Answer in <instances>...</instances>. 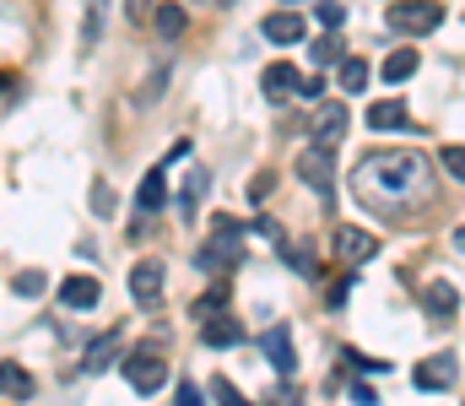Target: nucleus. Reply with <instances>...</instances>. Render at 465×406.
Masks as SVG:
<instances>
[{
  "label": "nucleus",
  "mask_w": 465,
  "mask_h": 406,
  "mask_svg": "<svg viewBox=\"0 0 465 406\" xmlns=\"http://www.w3.org/2000/svg\"><path fill=\"white\" fill-rule=\"evenodd\" d=\"M428 190H433V179H428V163L417 152H368L357 163V195L384 206V212L417 206Z\"/></svg>",
  "instance_id": "1"
},
{
  "label": "nucleus",
  "mask_w": 465,
  "mask_h": 406,
  "mask_svg": "<svg viewBox=\"0 0 465 406\" xmlns=\"http://www.w3.org/2000/svg\"><path fill=\"white\" fill-rule=\"evenodd\" d=\"M238 223L232 217H217V233H212V244L195 255V266L201 271H212V276H232L238 271V261H243V244H238Z\"/></svg>",
  "instance_id": "2"
},
{
  "label": "nucleus",
  "mask_w": 465,
  "mask_h": 406,
  "mask_svg": "<svg viewBox=\"0 0 465 406\" xmlns=\"http://www.w3.org/2000/svg\"><path fill=\"white\" fill-rule=\"evenodd\" d=\"M444 22V0H395L390 5V27L406 33V38H422Z\"/></svg>",
  "instance_id": "3"
},
{
  "label": "nucleus",
  "mask_w": 465,
  "mask_h": 406,
  "mask_svg": "<svg viewBox=\"0 0 465 406\" xmlns=\"http://www.w3.org/2000/svg\"><path fill=\"white\" fill-rule=\"evenodd\" d=\"M124 380H130V391L152 396V391H163V385H168V358H163V352H152V347H135V352L124 358Z\"/></svg>",
  "instance_id": "4"
},
{
  "label": "nucleus",
  "mask_w": 465,
  "mask_h": 406,
  "mask_svg": "<svg viewBox=\"0 0 465 406\" xmlns=\"http://www.w3.org/2000/svg\"><path fill=\"white\" fill-rule=\"evenodd\" d=\"M411 380H417V391H428V396H444V391L455 385V358H450V352H439V358H422Z\"/></svg>",
  "instance_id": "5"
},
{
  "label": "nucleus",
  "mask_w": 465,
  "mask_h": 406,
  "mask_svg": "<svg viewBox=\"0 0 465 406\" xmlns=\"http://www.w3.org/2000/svg\"><path fill=\"white\" fill-rule=\"evenodd\" d=\"M163 276H168L163 261H135V266H130V298L152 309V303L163 298Z\"/></svg>",
  "instance_id": "6"
},
{
  "label": "nucleus",
  "mask_w": 465,
  "mask_h": 406,
  "mask_svg": "<svg viewBox=\"0 0 465 406\" xmlns=\"http://www.w3.org/2000/svg\"><path fill=\"white\" fill-rule=\"evenodd\" d=\"M60 303L76 309V314H82V309H98V303H104V282H98V276H65V282H60Z\"/></svg>",
  "instance_id": "7"
},
{
  "label": "nucleus",
  "mask_w": 465,
  "mask_h": 406,
  "mask_svg": "<svg viewBox=\"0 0 465 406\" xmlns=\"http://www.w3.org/2000/svg\"><path fill=\"white\" fill-rule=\"evenodd\" d=\"M411 125V114H406V104L401 98H379V104H368V131L379 135H395Z\"/></svg>",
  "instance_id": "8"
},
{
  "label": "nucleus",
  "mask_w": 465,
  "mask_h": 406,
  "mask_svg": "<svg viewBox=\"0 0 465 406\" xmlns=\"http://www.w3.org/2000/svg\"><path fill=\"white\" fill-rule=\"evenodd\" d=\"M298 173H303V184H309V190H320V195H331V179H336V168H331V152H320V146H309V152L298 157Z\"/></svg>",
  "instance_id": "9"
},
{
  "label": "nucleus",
  "mask_w": 465,
  "mask_h": 406,
  "mask_svg": "<svg viewBox=\"0 0 465 406\" xmlns=\"http://www.w3.org/2000/svg\"><path fill=\"white\" fill-rule=\"evenodd\" d=\"M260 347H265V358H271L276 374H292V369H298V352H292V331H287V325H271Z\"/></svg>",
  "instance_id": "10"
},
{
  "label": "nucleus",
  "mask_w": 465,
  "mask_h": 406,
  "mask_svg": "<svg viewBox=\"0 0 465 406\" xmlns=\"http://www.w3.org/2000/svg\"><path fill=\"white\" fill-rule=\"evenodd\" d=\"M347 135V104H320V131H314V146L320 152H336Z\"/></svg>",
  "instance_id": "11"
},
{
  "label": "nucleus",
  "mask_w": 465,
  "mask_h": 406,
  "mask_svg": "<svg viewBox=\"0 0 465 406\" xmlns=\"http://www.w3.org/2000/svg\"><path fill=\"white\" fill-rule=\"evenodd\" d=\"M336 255L357 266V261H373L379 255V239L373 233H362V228H336Z\"/></svg>",
  "instance_id": "12"
},
{
  "label": "nucleus",
  "mask_w": 465,
  "mask_h": 406,
  "mask_svg": "<svg viewBox=\"0 0 465 406\" xmlns=\"http://www.w3.org/2000/svg\"><path fill=\"white\" fill-rule=\"evenodd\" d=\"M201 342H206V347H238V342H243V325H238L228 309H223V314L201 320Z\"/></svg>",
  "instance_id": "13"
},
{
  "label": "nucleus",
  "mask_w": 465,
  "mask_h": 406,
  "mask_svg": "<svg viewBox=\"0 0 465 406\" xmlns=\"http://www.w3.org/2000/svg\"><path fill=\"white\" fill-rule=\"evenodd\" d=\"M260 33H265L271 44H298V38H303V16H298V11H271V16L260 22Z\"/></svg>",
  "instance_id": "14"
},
{
  "label": "nucleus",
  "mask_w": 465,
  "mask_h": 406,
  "mask_svg": "<svg viewBox=\"0 0 465 406\" xmlns=\"http://www.w3.org/2000/svg\"><path fill=\"white\" fill-rule=\"evenodd\" d=\"M135 206H141V217H152V212H163V206H168V173H163V168H152V173L141 179Z\"/></svg>",
  "instance_id": "15"
},
{
  "label": "nucleus",
  "mask_w": 465,
  "mask_h": 406,
  "mask_svg": "<svg viewBox=\"0 0 465 406\" xmlns=\"http://www.w3.org/2000/svg\"><path fill=\"white\" fill-rule=\"evenodd\" d=\"M298 65H287V60H276V65H265V98H292L298 93Z\"/></svg>",
  "instance_id": "16"
},
{
  "label": "nucleus",
  "mask_w": 465,
  "mask_h": 406,
  "mask_svg": "<svg viewBox=\"0 0 465 406\" xmlns=\"http://www.w3.org/2000/svg\"><path fill=\"white\" fill-rule=\"evenodd\" d=\"M0 396L5 401H33V374L16 363H0Z\"/></svg>",
  "instance_id": "17"
},
{
  "label": "nucleus",
  "mask_w": 465,
  "mask_h": 406,
  "mask_svg": "<svg viewBox=\"0 0 465 406\" xmlns=\"http://www.w3.org/2000/svg\"><path fill=\"white\" fill-rule=\"evenodd\" d=\"M152 22H157V33H163V38H184V27H190V16H184V5H179V0H163V5L152 11Z\"/></svg>",
  "instance_id": "18"
},
{
  "label": "nucleus",
  "mask_w": 465,
  "mask_h": 406,
  "mask_svg": "<svg viewBox=\"0 0 465 406\" xmlns=\"http://www.w3.org/2000/svg\"><path fill=\"white\" fill-rule=\"evenodd\" d=\"M455 309H460V292H455L450 282H433V287H428V314H433V320H455Z\"/></svg>",
  "instance_id": "19"
},
{
  "label": "nucleus",
  "mask_w": 465,
  "mask_h": 406,
  "mask_svg": "<svg viewBox=\"0 0 465 406\" xmlns=\"http://www.w3.org/2000/svg\"><path fill=\"white\" fill-rule=\"evenodd\" d=\"M114 347H119V331H109L104 342H93V347H87V358H82V369H87V374H104V369L114 363Z\"/></svg>",
  "instance_id": "20"
},
{
  "label": "nucleus",
  "mask_w": 465,
  "mask_h": 406,
  "mask_svg": "<svg viewBox=\"0 0 465 406\" xmlns=\"http://www.w3.org/2000/svg\"><path fill=\"white\" fill-rule=\"evenodd\" d=\"M411 71H417V49H395V54L384 60V82H395V87H401Z\"/></svg>",
  "instance_id": "21"
},
{
  "label": "nucleus",
  "mask_w": 465,
  "mask_h": 406,
  "mask_svg": "<svg viewBox=\"0 0 465 406\" xmlns=\"http://www.w3.org/2000/svg\"><path fill=\"white\" fill-rule=\"evenodd\" d=\"M362 87H368V65H362L357 54H341V93H351V98H357Z\"/></svg>",
  "instance_id": "22"
},
{
  "label": "nucleus",
  "mask_w": 465,
  "mask_h": 406,
  "mask_svg": "<svg viewBox=\"0 0 465 406\" xmlns=\"http://www.w3.org/2000/svg\"><path fill=\"white\" fill-rule=\"evenodd\" d=\"M347 54V44L336 38V33H325V38H314V65H336Z\"/></svg>",
  "instance_id": "23"
},
{
  "label": "nucleus",
  "mask_w": 465,
  "mask_h": 406,
  "mask_svg": "<svg viewBox=\"0 0 465 406\" xmlns=\"http://www.w3.org/2000/svg\"><path fill=\"white\" fill-rule=\"evenodd\" d=\"M201 195H206V173H190V184H184V195H179V212H184V217H190V212H195V201H201Z\"/></svg>",
  "instance_id": "24"
},
{
  "label": "nucleus",
  "mask_w": 465,
  "mask_h": 406,
  "mask_svg": "<svg viewBox=\"0 0 465 406\" xmlns=\"http://www.w3.org/2000/svg\"><path fill=\"white\" fill-rule=\"evenodd\" d=\"M223 309H228V287H212V292L195 303V314H201V320H212V314H223Z\"/></svg>",
  "instance_id": "25"
},
{
  "label": "nucleus",
  "mask_w": 465,
  "mask_h": 406,
  "mask_svg": "<svg viewBox=\"0 0 465 406\" xmlns=\"http://www.w3.org/2000/svg\"><path fill=\"white\" fill-rule=\"evenodd\" d=\"M212 396H217V406H254L238 385H228V380H217V385H212Z\"/></svg>",
  "instance_id": "26"
},
{
  "label": "nucleus",
  "mask_w": 465,
  "mask_h": 406,
  "mask_svg": "<svg viewBox=\"0 0 465 406\" xmlns=\"http://www.w3.org/2000/svg\"><path fill=\"white\" fill-rule=\"evenodd\" d=\"M11 287H16L22 298H38V292H44V271H16V282H11Z\"/></svg>",
  "instance_id": "27"
},
{
  "label": "nucleus",
  "mask_w": 465,
  "mask_h": 406,
  "mask_svg": "<svg viewBox=\"0 0 465 406\" xmlns=\"http://www.w3.org/2000/svg\"><path fill=\"white\" fill-rule=\"evenodd\" d=\"M314 11H320V22H325V27H341V22H347V5H341V0H320Z\"/></svg>",
  "instance_id": "28"
},
{
  "label": "nucleus",
  "mask_w": 465,
  "mask_h": 406,
  "mask_svg": "<svg viewBox=\"0 0 465 406\" xmlns=\"http://www.w3.org/2000/svg\"><path fill=\"white\" fill-rule=\"evenodd\" d=\"M298 98L320 104V98H325V76H320V71H314V76H298Z\"/></svg>",
  "instance_id": "29"
},
{
  "label": "nucleus",
  "mask_w": 465,
  "mask_h": 406,
  "mask_svg": "<svg viewBox=\"0 0 465 406\" xmlns=\"http://www.w3.org/2000/svg\"><path fill=\"white\" fill-rule=\"evenodd\" d=\"M347 298H351V282L341 276V282H331V292H325V309H347Z\"/></svg>",
  "instance_id": "30"
},
{
  "label": "nucleus",
  "mask_w": 465,
  "mask_h": 406,
  "mask_svg": "<svg viewBox=\"0 0 465 406\" xmlns=\"http://www.w3.org/2000/svg\"><path fill=\"white\" fill-rule=\"evenodd\" d=\"M444 168H450V179H465V152L460 146H444Z\"/></svg>",
  "instance_id": "31"
},
{
  "label": "nucleus",
  "mask_w": 465,
  "mask_h": 406,
  "mask_svg": "<svg viewBox=\"0 0 465 406\" xmlns=\"http://www.w3.org/2000/svg\"><path fill=\"white\" fill-rule=\"evenodd\" d=\"M104 33V5H87V44Z\"/></svg>",
  "instance_id": "32"
},
{
  "label": "nucleus",
  "mask_w": 465,
  "mask_h": 406,
  "mask_svg": "<svg viewBox=\"0 0 465 406\" xmlns=\"http://www.w3.org/2000/svg\"><path fill=\"white\" fill-rule=\"evenodd\" d=\"M254 233H260V239H271V244H282V228H276L271 217H254Z\"/></svg>",
  "instance_id": "33"
},
{
  "label": "nucleus",
  "mask_w": 465,
  "mask_h": 406,
  "mask_svg": "<svg viewBox=\"0 0 465 406\" xmlns=\"http://www.w3.org/2000/svg\"><path fill=\"white\" fill-rule=\"evenodd\" d=\"M93 206L109 212V206H114V190H109V184H93Z\"/></svg>",
  "instance_id": "34"
},
{
  "label": "nucleus",
  "mask_w": 465,
  "mask_h": 406,
  "mask_svg": "<svg viewBox=\"0 0 465 406\" xmlns=\"http://www.w3.org/2000/svg\"><path fill=\"white\" fill-rule=\"evenodd\" d=\"M347 396H351L357 406H373V401H379V391H368V385H351Z\"/></svg>",
  "instance_id": "35"
},
{
  "label": "nucleus",
  "mask_w": 465,
  "mask_h": 406,
  "mask_svg": "<svg viewBox=\"0 0 465 406\" xmlns=\"http://www.w3.org/2000/svg\"><path fill=\"white\" fill-rule=\"evenodd\" d=\"M173 406H206V401H201V391L184 385V391H173Z\"/></svg>",
  "instance_id": "36"
},
{
  "label": "nucleus",
  "mask_w": 465,
  "mask_h": 406,
  "mask_svg": "<svg viewBox=\"0 0 465 406\" xmlns=\"http://www.w3.org/2000/svg\"><path fill=\"white\" fill-rule=\"evenodd\" d=\"M124 11H130V16L141 22V11H152V0H124Z\"/></svg>",
  "instance_id": "37"
},
{
  "label": "nucleus",
  "mask_w": 465,
  "mask_h": 406,
  "mask_svg": "<svg viewBox=\"0 0 465 406\" xmlns=\"http://www.w3.org/2000/svg\"><path fill=\"white\" fill-rule=\"evenodd\" d=\"M0 87H5V76H0Z\"/></svg>",
  "instance_id": "38"
},
{
  "label": "nucleus",
  "mask_w": 465,
  "mask_h": 406,
  "mask_svg": "<svg viewBox=\"0 0 465 406\" xmlns=\"http://www.w3.org/2000/svg\"><path fill=\"white\" fill-rule=\"evenodd\" d=\"M287 5H298V0H287Z\"/></svg>",
  "instance_id": "39"
}]
</instances>
